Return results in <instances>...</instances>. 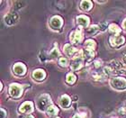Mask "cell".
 Returning <instances> with one entry per match:
<instances>
[{
	"instance_id": "1",
	"label": "cell",
	"mask_w": 126,
	"mask_h": 118,
	"mask_svg": "<svg viewBox=\"0 0 126 118\" xmlns=\"http://www.w3.org/2000/svg\"><path fill=\"white\" fill-rule=\"evenodd\" d=\"M51 100L49 95H42L37 99L36 105L40 111H47V109L50 106Z\"/></svg>"
},
{
	"instance_id": "2",
	"label": "cell",
	"mask_w": 126,
	"mask_h": 118,
	"mask_svg": "<svg viewBox=\"0 0 126 118\" xmlns=\"http://www.w3.org/2000/svg\"><path fill=\"white\" fill-rule=\"evenodd\" d=\"M110 84L116 90H124L126 88V79L124 78H113L110 80Z\"/></svg>"
},
{
	"instance_id": "3",
	"label": "cell",
	"mask_w": 126,
	"mask_h": 118,
	"mask_svg": "<svg viewBox=\"0 0 126 118\" xmlns=\"http://www.w3.org/2000/svg\"><path fill=\"white\" fill-rule=\"evenodd\" d=\"M23 93V87L18 84H11L9 87V94L14 98H18Z\"/></svg>"
},
{
	"instance_id": "4",
	"label": "cell",
	"mask_w": 126,
	"mask_h": 118,
	"mask_svg": "<svg viewBox=\"0 0 126 118\" xmlns=\"http://www.w3.org/2000/svg\"><path fill=\"white\" fill-rule=\"evenodd\" d=\"M69 39H70V42H72V43H78V42H81L82 39H83L81 27H79V28H78V29L75 30L74 32H72L70 34Z\"/></svg>"
},
{
	"instance_id": "5",
	"label": "cell",
	"mask_w": 126,
	"mask_h": 118,
	"mask_svg": "<svg viewBox=\"0 0 126 118\" xmlns=\"http://www.w3.org/2000/svg\"><path fill=\"white\" fill-rule=\"evenodd\" d=\"M14 73L17 76H23L26 72V67L23 63H16L13 68Z\"/></svg>"
},
{
	"instance_id": "6",
	"label": "cell",
	"mask_w": 126,
	"mask_h": 118,
	"mask_svg": "<svg viewBox=\"0 0 126 118\" xmlns=\"http://www.w3.org/2000/svg\"><path fill=\"white\" fill-rule=\"evenodd\" d=\"M18 18L19 16L16 13H9L5 16V23L8 25H12V24H16Z\"/></svg>"
},
{
	"instance_id": "7",
	"label": "cell",
	"mask_w": 126,
	"mask_h": 118,
	"mask_svg": "<svg viewBox=\"0 0 126 118\" xmlns=\"http://www.w3.org/2000/svg\"><path fill=\"white\" fill-rule=\"evenodd\" d=\"M62 24H63V21L61 16H53L52 18L50 19V26L52 27L53 29H59V28H61L62 26Z\"/></svg>"
},
{
	"instance_id": "8",
	"label": "cell",
	"mask_w": 126,
	"mask_h": 118,
	"mask_svg": "<svg viewBox=\"0 0 126 118\" xmlns=\"http://www.w3.org/2000/svg\"><path fill=\"white\" fill-rule=\"evenodd\" d=\"M32 107H33V104L32 102H30V101H27V102H24V104L20 106L19 111L23 114H29L30 112H32V109H33Z\"/></svg>"
},
{
	"instance_id": "9",
	"label": "cell",
	"mask_w": 126,
	"mask_h": 118,
	"mask_svg": "<svg viewBox=\"0 0 126 118\" xmlns=\"http://www.w3.org/2000/svg\"><path fill=\"white\" fill-rule=\"evenodd\" d=\"M124 36L121 35H117V36H112L110 37V42L113 46H118V45H122L124 43Z\"/></svg>"
},
{
	"instance_id": "10",
	"label": "cell",
	"mask_w": 126,
	"mask_h": 118,
	"mask_svg": "<svg viewBox=\"0 0 126 118\" xmlns=\"http://www.w3.org/2000/svg\"><path fill=\"white\" fill-rule=\"evenodd\" d=\"M70 103L71 99L68 95H63L60 98V105L62 108H68V106L70 105Z\"/></svg>"
},
{
	"instance_id": "11",
	"label": "cell",
	"mask_w": 126,
	"mask_h": 118,
	"mask_svg": "<svg viewBox=\"0 0 126 118\" xmlns=\"http://www.w3.org/2000/svg\"><path fill=\"white\" fill-rule=\"evenodd\" d=\"M45 76L46 74L42 69H35V70L32 72V78L33 79L37 80V81H42L45 79Z\"/></svg>"
},
{
	"instance_id": "12",
	"label": "cell",
	"mask_w": 126,
	"mask_h": 118,
	"mask_svg": "<svg viewBox=\"0 0 126 118\" xmlns=\"http://www.w3.org/2000/svg\"><path fill=\"white\" fill-rule=\"evenodd\" d=\"M64 52L67 54L68 56H74L76 55V53L78 52V50H77L76 48H74L72 45L70 44H66L65 46H64Z\"/></svg>"
},
{
	"instance_id": "13",
	"label": "cell",
	"mask_w": 126,
	"mask_h": 118,
	"mask_svg": "<svg viewBox=\"0 0 126 118\" xmlns=\"http://www.w3.org/2000/svg\"><path fill=\"white\" fill-rule=\"evenodd\" d=\"M77 23L82 27H87L89 24V18L85 16H79L77 17Z\"/></svg>"
},
{
	"instance_id": "14",
	"label": "cell",
	"mask_w": 126,
	"mask_h": 118,
	"mask_svg": "<svg viewBox=\"0 0 126 118\" xmlns=\"http://www.w3.org/2000/svg\"><path fill=\"white\" fill-rule=\"evenodd\" d=\"M85 48L86 51H94V48H95V42L93 40H87V42H85Z\"/></svg>"
},
{
	"instance_id": "15",
	"label": "cell",
	"mask_w": 126,
	"mask_h": 118,
	"mask_svg": "<svg viewBox=\"0 0 126 118\" xmlns=\"http://www.w3.org/2000/svg\"><path fill=\"white\" fill-rule=\"evenodd\" d=\"M109 32L113 34V36H117L121 33V29L116 24H110L109 25Z\"/></svg>"
},
{
	"instance_id": "16",
	"label": "cell",
	"mask_w": 126,
	"mask_h": 118,
	"mask_svg": "<svg viewBox=\"0 0 126 118\" xmlns=\"http://www.w3.org/2000/svg\"><path fill=\"white\" fill-rule=\"evenodd\" d=\"M82 67V60L79 59H77L72 64H71V69L72 70H78Z\"/></svg>"
},
{
	"instance_id": "17",
	"label": "cell",
	"mask_w": 126,
	"mask_h": 118,
	"mask_svg": "<svg viewBox=\"0 0 126 118\" xmlns=\"http://www.w3.org/2000/svg\"><path fill=\"white\" fill-rule=\"evenodd\" d=\"M92 7V2L88 0H85L81 2V8L85 11H88L90 8Z\"/></svg>"
},
{
	"instance_id": "18",
	"label": "cell",
	"mask_w": 126,
	"mask_h": 118,
	"mask_svg": "<svg viewBox=\"0 0 126 118\" xmlns=\"http://www.w3.org/2000/svg\"><path fill=\"white\" fill-rule=\"evenodd\" d=\"M47 114L49 115V116H56L57 114H58L59 110H58V108L56 107V106H54V105H50V107L47 109Z\"/></svg>"
},
{
	"instance_id": "19",
	"label": "cell",
	"mask_w": 126,
	"mask_h": 118,
	"mask_svg": "<svg viewBox=\"0 0 126 118\" xmlns=\"http://www.w3.org/2000/svg\"><path fill=\"white\" fill-rule=\"evenodd\" d=\"M66 81H67L68 84H73L74 82L76 81V76L72 73H68V75H67Z\"/></svg>"
},
{
	"instance_id": "20",
	"label": "cell",
	"mask_w": 126,
	"mask_h": 118,
	"mask_svg": "<svg viewBox=\"0 0 126 118\" xmlns=\"http://www.w3.org/2000/svg\"><path fill=\"white\" fill-rule=\"evenodd\" d=\"M59 56H60V51H59V50L57 48H54L50 52V58L51 59H55L57 57H59Z\"/></svg>"
},
{
	"instance_id": "21",
	"label": "cell",
	"mask_w": 126,
	"mask_h": 118,
	"mask_svg": "<svg viewBox=\"0 0 126 118\" xmlns=\"http://www.w3.org/2000/svg\"><path fill=\"white\" fill-rule=\"evenodd\" d=\"M99 30V26H97V25H92V26H90L89 28H88V30H87V32H88V34H95L97 31Z\"/></svg>"
},
{
	"instance_id": "22",
	"label": "cell",
	"mask_w": 126,
	"mask_h": 118,
	"mask_svg": "<svg viewBox=\"0 0 126 118\" xmlns=\"http://www.w3.org/2000/svg\"><path fill=\"white\" fill-rule=\"evenodd\" d=\"M59 63H60V65L62 66V67H67L68 64V59H66V58H61L60 59V60H59Z\"/></svg>"
},
{
	"instance_id": "23",
	"label": "cell",
	"mask_w": 126,
	"mask_h": 118,
	"mask_svg": "<svg viewBox=\"0 0 126 118\" xmlns=\"http://www.w3.org/2000/svg\"><path fill=\"white\" fill-rule=\"evenodd\" d=\"M106 23H102V24H100L99 25V29L101 30V31H105V29H106Z\"/></svg>"
},
{
	"instance_id": "24",
	"label": "cell",
	"mask_w": 126,
	"mask_h": 118,
	"mask_svg": "<svg viewBox=\"0 0 126 118\" xmlns=\"http://www.w3.org/2000/svg\"><path fill=\"white\" fill-rule=\"evenodd\" d=\"M101 64H102V61L99 60H97L94 61V67H95V68H99V67H101Z\"/></svg>"
},
{
	"instance_id": "25",
	"label": "cell",
	"mask_w": 126,
	"mask_h": 118,
	"mask_svg": "<svg viewBox=\"0 0 126 118\" xmlns=\"http://www.w3.org/2000/svg\"><path fill=\"white\" fill-rule=\"evenodd\" d=\"M1 118H6V112L1 108Z\"/></svg>"
},
{
	"instance_id": "26",
	"label": "cell",
	"mask_w": 126,
	"mask_h": 118,
	"mask_svg": "<svg viewBox=\"0 0 126 118\" xmlns=\"http://www.w3.org/2000/svg\"><path fill=\"white\" fill-rule=\"evenodd\" d=\"M72 118H82V116H81V115H79V114H77V115H75V116H74Z\"/></svg>"
},
{
	"instance_id": "27",
	"label": "cell",
	"mask_w": 126,
	"mask_h": 118,
	"mask_svg": "<svg viewBox=\"0 0 126 118\" xmlns=\"http://www.w3.org/2000/svg\"><path fill=\"white\" fill-rule=\"evenodd\" d=\"M123 28L126 30V19H124V21L123 22Z\"/></svg>"
},
{
	"instance_id": "28",
	"label": "cell",
	"mask_w": 126,
	"mask_h": 118,
	"mask_svg": "<svg viewBox=\"0 0 126 118\" xmlns=\"http://www.w3.org/2000/svg\"><path fill=\"white\" fill-rule=\"evenodd\" d=\"M123 62H124V64H126V55H124V58H123Z\"/></svg>"
},
{
	"instance_id": "29",
	"label": "cell",
	"mask_w": 126,
	"mask_h": 118,
	"mask_svg": "<svg viewBox=\"0 0 126 118\" xmlns=\"http://www.w3.org/2000/svg\"><path fill=\"white\" fill-rule=\"evenodd\" d=\"M24 118H34V117L32 116V115H27V116H25Z\"/></svg>"
},
{
	"instance_id": "30",
	"label": "cell",
	"mask_w": 126,
	"mask_h": 118,
	"mask_svg": "<svg viewBox=\"0 0 126 118\" xmlns=\"http://www.w3.org/2000/svg\"><path fill=\"white\" fill-rule=\"evenodd\" d=\"M56 118H57V117H56Z\"/></svg>"
}]
</instances>
